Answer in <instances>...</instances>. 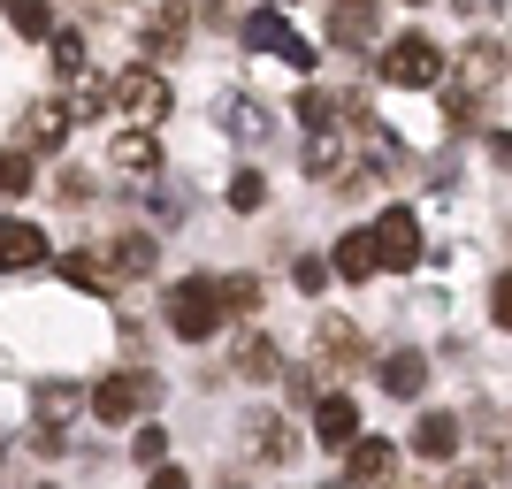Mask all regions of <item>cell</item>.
<instances>
[{
    "mask_svg": "<svg viewBox=\"0 0 512 489\" xmlns=\"http://www.w3.org/2000/svg\"><path fill=\"white\" fill-rule=\"evenodd\" d=\"M146 489H192V482H184V474H169V467H153V482Z\"/></svg>",
    "mask_w": 512,
    "mask_h": 489,
    "instance_id": "cell-38",
    "label": "cell"
},
{
    "mask_svg": "<svg viewBox=\"0 0 512 489\" xmlns=\"http://www.w3.org/2000/svg\"><path fill=\"white\" fill-rule=\"evenodd\" d=\"M77 413H92V390H85V383H69V375L31 383V421H39V428H54V436H62Z\"/></svg>",
    "mask_w": 512,
    "mask_h": 489,
    "instance_id": "cell-4",
    "label": "cell"
},
{
    "mask_svg": "<svg viewBox=\"0 0 512 489\" xmlns=\"http://www.w3.org/2000/svg\"><path fill=\"white\" fill-rule=\"evenodd\" d=\"M23 192H31V153L0 146V199H23Z\"/></svg>",
    "mask_w": 512,
    "mask_h": 489,
    "instance_id": "cell-27",
    "label": "cell"
},
{
    "mask_svg": "<svg viewBox=\"0 0 512 489\" xmlns=\"http://www.w3.org/2000/svg\"><path fill=\"white\" fill-rule=\"evenodd\" d=\"M54 268H62V283H77V291H92V298H100L107 283H115V268H107V260L92 253V245H85V253H62Z\"/></svg>",
    "mask_w": 512,
    "mask_h": 489,
    "instance_id": "cell-20",
    "label": "cell"
},
{
    "mask_svg": "<svg viewBox=\"0 0 512 489\" xmlns=\"http://www.w3.org/2000/svg\"><path fill=\"white\" fill-rule=\"evenodd\" d=\"M107 161H115L123 176H153V169H161V138H153V123H138V130H115Z\"/></svg>",
    "mask_w": 512,
    "mask_h": 489,
    "instance_id": "cell-12",
    "label": "cell"
},
{
    "mask_svg": "<svg viewBox=\"0 0 512 489\" xmlns=\"http://www.w3.org/2000/svg\"><path fill=\"white\" fill-rule=\"evenodd\" d=\"M115 100L130 107V123H161V115L176 107V92H169V77H161V69H130L123 85H115Z\"/></svg>",
    "mask_w": 512,
    "mask_h": 489,
    "instance_id": "cell-5",
    "label": "cell"
},
{
    "mask_svg": "<svg viewBox=\"0 0 512 489\" xmlns=\"http://www.w3.org/2000/svg\"><path fill=\"white\" fill-rule=\"evenodd\" d=\"M54 199H62V207H85V199H92V176L85 169H62V176H54Z\"/></svg>",
    "mask_w": 512,
    "mask_h": 489,
    "instance_id": "cell-31",
    "label": "cell"
},
{
    "mask_svg": "<svg viewBox=\"0 0 512 489\" xmlns=\"http://www.w3.org/2000/svg\"><path fill=\"white\" fill-rule=\"evenodd\" d=\"M490 161H497V169H512V138H505V130L490 138Z\"/></svg>",
    "mask_w": 512,
    "mask_h": 489,
    "instance_id": "cell-37",
    "label": "cell"
},
{
    "mask_svg": "<svg viewBox=\"0 0 512 489\" xmlns=\"http://www.w3.org/2000/svg\"><path fill=\"white\" fill-rule=\"evenodd\" d=\"M314 436H321L329 451H352V444H360V405L344 398V390L314 398Z\"/></svg>",
    "mask_w": 512,
    "mask_h": 489,
    "instance_id": "cell-7",
    "label": "cell"
},
{
    "mask_svg": "<svg viewBox=\"0 0 512 489\" xmlns=\"http://www.w3.org/2000/svg\"><path fill=\"white\" fill-rule=\"evenodd\" d=\"M222 298H230V314H253V306H260V283L253 276H230V283H222Z\"/></svg>",
    "mask_w": 512,
    "mask_h": 489,
    "instance_id": "cell-34",
    "label": "cell"
},
{
    "mask_svg": "<svg viewBox=\"0 0 512 489\" xmlns=\"http://www.w3.org/2000/svg\"><path fill=\"white\" fill-rule=\"evenodd\" d=\"M153 398H161V375H146V367H123V375L92 383V421L123 428V421H138V413H146Z\"/></svg>",
    "mask_w": 512,
    "mask_h": 489,
    "instance_id": "cell-2",
    "label": "cell"
},
{
    "mask_svg": "<svg viewBox=\"0 0 512 489\" xmlns=\"http://www.w3.org/2000/svg\"><path fill=\"white\" fill-rule=\"evenodd\" d=\"M222 321H230V298H222L214 276H192V283H176V291H169V329L184 344H207Z\"/></svg>",
    "mask_w": 512,
    "mask_h": 489,
    "instance_id": "cell-1",
    "label": "cell"
},
{
    "mask_svg": "<svg viewBox=\"0 0 512 489\" xmlns=\"http://www.w3.org/2000/svg\"><path fill=\"white\" fill-rule=\"evenodd\" d=\"M375 383H383L390 398H421V383H428V360H421V352H390V360L375 367Z\"/></svg>",
    "mask_w": 512,
    "mask_h": 489,
    "instance_id": "cell-18",
    "label": "cell"
},
{
    "mask_svg": "<svg viewBox=\"0 0 512 489\" xmlns=\"http://www.w3.org/2000/svg\"><path fill=\"white\" fill-rule=\"evenodd\" d=\"M375 253H383V268H413V260H421V222H413L406 207H390L383 222H375Z\"/></svg>",
    "mask_w": 512,
    "mask_h": 489,
    "instance_id": "cell-8",
    "label": "cell"
},
{
    "mask_svg": "<svg viewBox=\"0 0 512 489\" xmlns=\"http://www.w3.org/2000/svg\"><path fill=\"white\" fill-rule=\"evenodd\" d=\"M459 77H467L459 92H490L497 77H505V46H490V39H482V46H467V62H459Z\"/></svg>",
    "mask_w": 512,
    "mask_h": 489,
    "instance_id": "cell-23",
    "label": "cell"
},
{
    "mask_svg": "<svg viewBox=\"0 0 512 489\" xmlns=\"http://www.w3.org/2000/svg\"><path fill=\"white\" fill-rule=\"evenodd\" d=\"M69 138V107L39 100V107H23V153H62Z\"/></svg>",
    "mask_w": 512,
    "mask_h": 489,
    "instance_id": "cell-13",
    "label": "cell"
},
{
    "mask_svg": "<svg viewBox=\"0 0 512 489\" xmlns=\"http://www.w3.org/2000/svg\"><path fill=\"white\" fill-rule=\"evenodd\" d=\"M46 489H54V482H46Z\"/></svg>",
    "mask_w": 512,
    "mask_h": 489,
    "instance_id": "cell-40",
    "label": "cell"
},
{
    "mask_svg": "<svg viewBox=\"0 0 512 489\" xmlns=\"http://www.w3.org/2000/svg\"><path fill=\"white\" fill-rule=\"evenodd\" d=\"M390 474H398V444H390V436H360V444L344 451V482L375 489V482H390Z\"/></svg>",
    "mask_w": 512,
    "mask_h": 489,
    "instance_id": "cell-9",
    "label": "cell"
},
{
    "mask_svg": "<svg viewBox=\"0 0 512 489\" xmlns=\"http://www.w3.org/2000/svg\"><path fill=\"white\" fill-rule=\"evenodd\" d=\"M222 123H230L237 146H260V138H276V115L260 100H222Z\"/></svg>",
    "mask_w": 512,
    "mask_h": 489,
    "instance_id": "cell-15",
    "label": "cell"
},
{
    "mask_svg": "<svg viewBox=\"0 0 512 489\" xmlns=\"http://www.w3.org/2000/svg\"><path fill=\"white\" fill-rule=\"evenodd\" d=\"M245 46H260V54H283L291 69H314V46H306V39H291L283 8H260V16L245 23Z\"/></svg>",
    "mask_w": 512,
    "mask_h": 489,
    "instance_id": "cell-6",
    "label": "cell"
},
{
    "mask_svg": "<svg viewBox=\"0 0 512 489\" xmlns=\"http://www.w3.org/2000/svg\"><path fill=\"white\" fill-rule=\"evenodd\" d=\"M314 352H321V360H337V367H344V360H360V329L329 314V321L314 329Z\"/></svg>",
    "mask_w": 512,
    "mask_h": 489,
    "instance_id": "cell-24",
    "label": "cell"
},
{
    "mask_svg": "<svg viewBox=\"0 0 512 489\" xmlns=\"http://www.w3.org/2000/svg\"><path fill=\"white\" fill-rule=\"evenodd\" d=\"M451 8H459V16H474V23H490L497 8H505V0H451Z\"/></svg>",
    "mask_w": 512,
    "mask_h": 489,
    "instance_id": "cell-36",
    "label": "cell"
},
{
    "mask_svg": "<svg viewBox=\"0 0 512 489\" xmlns=\"http://www.w3.org/2000/svg\"><path fill=\"white\" fill-rule=\"evenodd\" d=\"M8 23H16L23 39H54V8L46 0H8Z\"/></svg>",
    "mask_w": 512,
    "mask_h": 489,
    "instance_id": "cell-26",
    "label": "cell"
},
{
    "mask_svg": "<svg viewBox=\"0 0 512 489\" xmlns=\"http://www.w3.org/2000/svg\"><path fill=\"white\" fill-rule=\"evenodd\" d=\"M54 69H62V77H85V39H77V31H54Z\"/></svg>",
    "mask_w": 512,
    "mask_h": 489,
    "instance_id": "cell-30",
    "label": "cell"
},
{
    "mask_svg": "<svg viewBox=\"0 0 512 489\" xmlns=\"http://www.w3.org/2000/svg\"><path fill=\"white\" fill-rule=\"evenodd\" d=\"M245 436H253V451H260V459H276V467L291 459V451H299V436H291L276 413H253V421H245Z\"/></svg>",
    "mask_w": 512,
    "mask_h": 489,
    "instance_id": "cell-22",
    "label": "cell"
},
{
    "mask_svg": "<svg viewBox=\"0 0 512 489\" xmlns=\"http://www.w3.org/2000/svg\"><path fill=\"white\" fill-rule=\"evenodd\" d=\"M230 207L237 214H260V207H268V176H260V169H237L230 176Z\"/></svg>",
    "mask_w": 512,
    "mask_h": 489,
    "instance_id": "cell-28",
    "label": "cell"
},
{
    "mask_svg": "<svg viewBox=\"0 0 512 489\" xmlns=\"http://www.w3.org/2000/svg\"><path fill=\"white\" fill-rule=\"evenodd\" d=\"M130 451H138V467H161V459H169V428H146V436H138V444H130Z\"/></svg>",
    "mask_w": 512,
    "mask_h": 489,
    "instance_id": "cell-33",
    "label": "cell"
},
{
    "mask_svg": "<svg viewBox=\"0 0 512 489\" xmlns=\"http://www.w3.org/2000/svg\"><path fill=\"white\" fill-rule=\"evenodd\" d=\"M230 375H245V383H268V375H283V352H276V337H245L237 344V360H230Z\"/></svg>",
    "mask_w": 512,
    "mask_h": 489,
    "instance_id": "cell-16",
    "label": "cell"
},
{
    "mask_svg": "<svg viewBox=\"0 0 512 489\" xmlns=\"http://www.w3.org/2000/svg\"><path fill=\"white\" fill-rule=\"evenodd\" d=\"M329 489H337V482H329Z\"/></svg>",
    "mask_w": 512,
    "mask_h": 489,
    "instance_id": "cell-39",
    "label": "cell"
},
{
    "mask_svg": "<svg viewBox=\"0 0 512 489\" xmlns=\"http://www.w3.org/2000/svg\"><path fill=\"white\" fill-rule=\"evenodd\" d=\"M184 31H192V0H153V16H146V54H176L184 46Z\"/></svg>",
    "mask_w": 512,
    "mask_h": 489,
    "instance_id": "cell-11",
    "label": "cell"
},
{
    "mask_svg": "<svg viewBox=\"0 0 512 489\" xmlns=\"http://www.w3.org/2000/svg\"><path fill=\"white\" fill-rule=\"evenodd\" d=\"M459 444H467V436H459V413H421V428H413V451H421V459H451Z\"/></svg>",
    "mask_w": 512,
    "mask_h": 489,
    "instance_id": "cell-17",
    "label": "cell"
},
{
    "mask_svg": "<svg viewBox=\"0 0 512 489\" xmlns=\"http://www.w3.org/2000/svg\"><path fill=\"white\" fill-rule=\"evenodd\" d=\"M107 100H115V85H100V77H77V85H69V123H92Z\"/></svg>",
    "mask_w": 512,
    "mask_h": 489,
    "instance_id": "cell-25",
    "label": "cell"
},
{
    "mask_svg": "<svg viewBox=\"0 0 512 489\" xmlns=\"http://www.w3.org/2000/svg\"><path fill=\"white\" fill-rule=\"evenodd\" d=\"M153 260H161V253H153L146 230H123L115 245H107V268H115V276H153Z\"/></svg>",
    "mask_w": 512,
    "mask_h": 489,
    "instance_id": "cell-19",
    "label": "cell"
},
{
    "mask_svg": "<svg viewBox=\"0 0 512 489\" xmlns=\"http://www.w3.org/2000/svg\"><path fill=\"white\" fill-rule=\"evenodd\" d=\"M337 107H344L337 92H321V85H314V92H299V123H314V130H321V123H337Z\"/></svg>",
    "mask_w": 512,
    "mask_h": 489,
    "instance_id": "cell-29",
    "label": "cell"
},
{
    "mask_svg": "<svg viewBox=\"0 0 512 489\" xmlns=\"http://www.w3.org/2000/svg\"><path fill=\"white\" fill-rule=\"evenodd\" d=\"M39 260H46V230H39V222H8V214H0V276L39 268Z\"/></svg>",
    "mask_w": 512,
    "mask_h": 489,
    "instance_id": "cell-10",
    "label": "cell"
},
{
    "mask_svg": "<svg viewBox=\"0 0 512 489\" xmlns=\"http://www.w3.org/2000/svg\"><path fill=\"white\" fill-rule=\"evenodd\" d=\"M490 314H497V329H512V276H497V291H490Z\"/></svg>",
    "mask_w": 512,
    "mask_h": 489,
    "instance_id": "cell-35",
    "label": "cell"
},
{
    "mask_svg": "<svg viewBox=\"0 0 512 489\" xmlns=\"http://www.w3.org/2000/svg\"><path fill=\"white\" fill-rule=\"evenodd\" d=\"M375 268H383V253H375V230H344V237H337V276H344V283H367Z\"/></svg>",
    "mask_w": 512,
    "mask_h": 489,
    "instance_id": "cell-14",
    "label": "cell"
},
{
    "mask_svg": "<svg viewBox=\"0 0 512 489\" xmlns=\"http://www.w3.org/2000/svg\"><path fill=\"white\" fill-rule=\"evenodd\" d=\"M436 69H444V54H436V39H421V31H406V39H390L383 46V85H406V92H421V85H436Z\"/></svg>",
    "mask_w": 512,
    "mask_h": 489,
    "instance_id": "cell-3",
    "label": "cell"
},
{
    "mask_svg": "<svg viewBox=\"0 0 512 489\" xmlns=\"http://www.w3.org/2000/svg\"><path fill=\"white\" fill-rule=\"evenodd\" d=\"M291 283H299V291H306V298H314V291H321V283H329V260H321V253H306V260H291Z\"/></svg>",
    "mask_w": 512,
    "mask_h": 489,
    "instance_id": "cell-32",
    "label": "cell"
},
{
    "mask_svg": "<svg viewBox=\"0 0 512 489\" xmlns=\"http://www.w3.org/2000/svg\"><path fill=\"white\" fill-rule=\"evenodd\" d=\"M306 176H314V184H337L344 176V138L337 130H314V138H306Z\"/></svg>",
    "mask_w": 512,
    "mask_h": 489,
    "instance_id": "cell-21",
    "label": "cell"
}]
</instances>
